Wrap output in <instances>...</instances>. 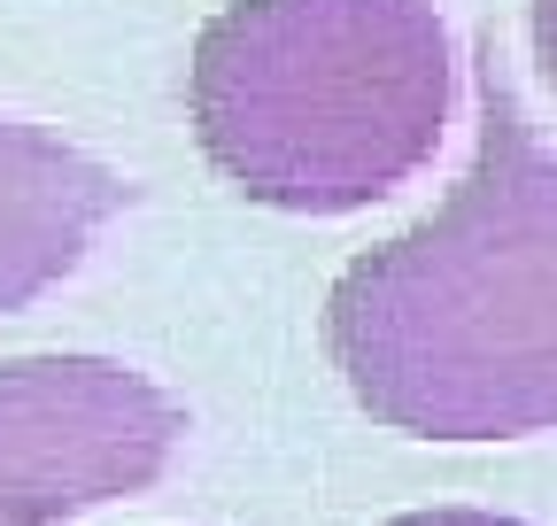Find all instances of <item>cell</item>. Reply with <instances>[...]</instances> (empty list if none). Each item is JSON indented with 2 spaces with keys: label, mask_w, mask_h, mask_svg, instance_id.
Masks as SVG:
<instances>
[{
  "label": "cell",
  "mask_w": 557,
  "mask_h": 526,
  "mask_svg": "<svg viewBox=\"0 0 557 526\" xmlns=\"http://www.w3.org/2000/svg\"><path fill=\"white\" fill-rule=\"evenodd\" d=\"M116 210L124 186L94 155L39 124L0 116V310H24L62 272H78V255Z\"/></svg>",
  "instance_id": "cell-4"
},
{
  "label": "cell",
  "mask_w": 557,
  "mask_h": 526,
  "mask_svg": "<svg viewBox=\"0 0 557 526\" xmlns=\"http://www.w3.org/2000/svg\"><path fill=\"white\" fill-rule=\"evenodd\" d=\"M186 418L116 356L0 364V526H62L156 488Z\"/></svg>",
  "instance_id": "cell-3"
},
{
  "label": "cell",
  "mask_w": 557,
  "mask_h": 526,
  "mask_svg": "<svg viewBox=\"0 0 557 526\" xmlns=\"http://www.w3.org/2000/svg\"><path fill=\"white\" fill-rule=\"evenodd\" d=\"M387 526H527V518H504V511H472V503H442V511H403Z\"/></svg>",
  "instance_id": "cell-5"
},
{
  "label": "cell",
  "mask_w": 557,
  "mask_h": 526,
  "mask_svg": "<svg viewBox=\"0 0 557 526\" xmlns=\"http://www.w3.org/2000/svg\"><path fill=\"white\" fill-rule=\"evenodd\" d=\"M527 24H534V54H542V71L557 86V0H527Z\"/></svg>",
  "instance_id": "cell-6"
},
{
  "label": "cell",
  "mask_w": 557,
  "mask_h": 526,
  "mask_svg": "<svg viewBox=\"0 0 557 526\" xmlns=\"http://www.w3.org/2000/svg\"><path fill=\"white\" fill-rule=\"evenodd\" d=\"M348 394L418 441H519L557 426V155L480 54V155L434 217L364 248L325 295Z\"/></svg>",
  "instance_id": "cell-1"
},
{
  "label": "cell",
  "mask_w": 557,
  "mask_h": 526,
  "mask_svg": "<svg viewBox=\"0 0 557 526\" xmlns=\"http://www.w3.org/2000/svg\"><path fill=\"white\" fill-rule=\"evenodd\" d=\"M457 93L434 0H233L194 39L186 116L248 202L348 217L434 163Z\"/></svg>",
  "instance_id": "cell-2"
}]
</instances>
